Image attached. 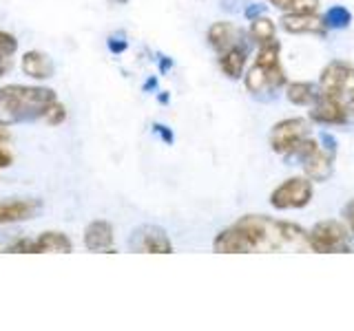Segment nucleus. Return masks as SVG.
<instances>
[{
	"instance_id": "12",
	"label": "nucleus",
	"mask_w": 354,
	"mask_h": 331,
	"mask_svg": "<svg viewBox=\"0 0 354 331\" xmlns=\"http://www.w3.org/2000/svg\"><path fill=\"white\" fill-rule=\"evenodd\" d=\"M239 36H241V31L235 25H230V22H213L206 33L208 44L219 53H224L230 47H237Z\"/></svg>"
},
{
	"instance_id": "16",
	"label": "nucleus",
	"mask_w": 354,
	"mask_h": 331,
	"mask_svg": "<svg viewBox=\"0 0 354 331\" xmlns=\"http://www.w3.org/2000/svg\"><path fill=\"white\" fill-rule=\"evenodd\" d=\"M243 84H246V88L254 95L266 93V91H274L272 82H270V75H268V69H263V66H257V64H252V69L246 73V80H243Z\"/></svg>"
},
{
	"instance_id": "32",
	"label": "nucleus",
	"mask_w": 354,
	"mask_h": 331,
	"mask_svg": "<svg viewBox=\"0 0 354 331\" xmlns=\"http://www.w3.org/2000/svg\"><path fill=\"white\" fill-rule=\"evenodd\" d=\"M350 108H352V110H354V95H352V97H350Z\"/></svg>"
},
{
	"instance_id": "29",
	"label": "nucleus",
	"mask_w": 354,
	"mask_h": 331,
	"mask_svg": "<svg viewBox=\"0 0 354 331\" xmlns=\"http://www.w3.org/2000/svg\"><path fill=\"white\" fill-rule=\"evenodd\" d=\"M155 88H158V80H155V77H151V80L147 82V84H144V91H155Z\"/></svg>"
},
{
	"instance_id": "21",
	"label": "nucleus",
	"mask_w": 354,
	"mask_h": 331,
	"mask_svg": "<svg viewBox=\"0 0 354 331\" xmlns=\"http://www.w3.org/2000/svg\"><path fill=\"white\" fill-rule=\"evenodd\" d=\"M326 25L328 27H335V29H343V27H348L350 25V20H352V14L346 9V7H330L328 9V14H326Z\"/></svg>"
},
{
	"instance_id": "27",
	"label": "nucleus",
	"mask_w": 354,
	"mask_h": 331,
	"mask_svg": "<svg viewBox=\"0 0 354 331\" xmlns=\"http://www.w3.org/2000/svg\"><path fill=\"white\" fill-rule=\"evenodd\" d=\"M343 214H346V219H348L350 228L354 230V199H352V201L346 205V210H343Z\"/></svg>"
},
{
	"instance_id": "31",
	"label": "nucleus",
	"mask_w": 354,
	"mask_h": 331,
	"mask_svg": "<svg viewBox=\"0 0 354 331\" xmlns=\"http://www.w3.org/2000/svg\"><path fill=\"white\" fill-rule=\"evenodd\" d=\"M158 99H160L162 104H166V102H169V95H166V93H160V95H158Z\"/></svg>"
},
{
	"instance_id": "2",
	"label": "nucleus",
	"mask_w": 354,
	"mask_h": 331,
	"mask_svg": "<svg viewBox=\"0 0 354 331\" xmlns=\"http://www.w3.org/2000/svg\"><path fill=\"white\" fill-rule=\"evenodd\" d=\"M308 239H310V250L319 254L350 252V232L339 221H321V223H317L308 232Z\"/></svg>"
},
{
	"instance_id": "4",
	"label": "nucleus",
	"mask_w": 354,
	"mask_h": 331,
	"mask_svg": "<svg viewBox=\"0 0 354 331\" xmlns=\"http://www.w3.org/2000/svg\"><path fill=\"white\" fill-rule=\"evenodd\" d=\"M319 91L350 99L354 95V66L346 62H330L319 77Z\"/></svg>"
},
{
	"instance_id": "15",
	"label": "nucleus",
	"mask_w": 354,
	"mask_h": 331,
	"mask_svg": "<svg viewBox=\"0 0 354 331\" xmlns=\"http://www.w3.org/2000/svg\"><path fill=\"white\" fill-rule=\"evenodd\" d=\"M219 66L228 77L237 80V77H241L243 69H246V49H243L241 44L226 49L219 55Z\"/></svg>"
},
{
	"instance_id": "7",
	"label": "nucleus",
	"mask_w": 354,
	"mask_h": 331,
	"mask_svg": "<svg viewBox=\"0 0 354 331\" xmlns=\"http://www.w3.org/2000/svg\"><path fill=\"white\" fill-rule=\"evenodd\" d=\"M308 135V121L301 117H290L283 119L279 124L272 126L270 132V146L274 152L286 154L299 139H304Z\"/></svg>"
},
{
	"instance_id": "10",
	"label": "nucleus",
	"mask_w": 354,
	"mask_h": 331,
	"mask_svg": "<svg viewBox=\"0 0 354 331\" xmlns=\"http://www.w3.org/2000/svg\"><path fill=\"white\" fill-rule=\"evenodd\" d=\"M20 69L25 75H29L31 80H49L55 73V64L51 60L49 53L44 51H25L22 53V60H20Z\"/></svg>"
},
{
	"instance_id": "3",
	"label": "nucleus",
	"mask_w": 354,
	"mask_h": 331,
	"mask_svg": "<svg viewBox=\"0 0 354 331\" xmlns=\"http://www.w3.org/2000/svg\"><path fill=\"white\" fill-rule=\"evenodd\" d=\"M313 201V181L308 177H292L277 185L270 194V203L277 210H295L304 208Z\"/></svg>"
},
{
	"instance_id": "24",
	"label": "nucleus",
	"mask_w": 354,
	"mask_h": 331,
	"mask_svg": "<svg viewBox=\"0 0 354 331\" xmlns=\"http://www.w3.org/2000/svg\"><path fill=\"white\" fill-rule=\"evenodd\" d=\"M106 47H109V51H111V53L120 55V53H124V51L129 49V40L124 38V33L118 31V33H113V36H109Z\"/></svg>"
},
{
	"instance_id": "25",
	"label": "nucleus",
	"mask_w": 354,
	"mask_h": 331,
	"mask_svg": "<svg viewBox=\"0 0 354 331\" xmlns=\"http://www.w3.org/2000/svg\"><path fill=\"white\" fill-rule=\"evenodd\" d=\"M11 163H14V154H11V150L5 146V141H0V170L9 168Z\"/></svg>"
},
{
	"instance_id": "26",
	"label": "nucleus",
	"mask_w": 354,
	"mask_h": 331,
	"mask_svg": "<svg viewBox=\"0 0 354 331\" xmlns=\"http://www.w3.org/2000/svg\"><path fill=\"white\" fill-rule=\"evenodd\" d=\"M153 130L158 132V135H160L166 143H173V141H175V137H173V132H171L169 126H164V124H153Z\"/></svg>"
},
{
	"instance_id": "19",
	"label": "nucleus",
	"mask_w": 354,
	"mask_h": 331,
	"mask_svg": "<svg viewBox=\"0 0 354 331\" xmlns=\"http://www.w3.org/2000/svg\"><path fill=\"white\" fill-rule=\"evenodd\" d=\"M279 42L272 40V42H266V44H259V51H257V58H254V64L257 66H263V69H268V66H277L279 64Z\"/></svg>"
},
{
	"instance_id": "1",
	"label": "nucleus",
	"mask_w": 354,
	"mask_h": 331,
	"mask_svg": "<svg viewBox=\"0 0 354 331\" xmlns=\"http://www.w3.org/2000/svg\"><path fill=\"white\" fill-rule=\"evenodd\" d=\"M55 102H58V95L49 86H0V126L9 128L38 121Z\"/></svg>"
},
{
	"instance_id": "8",
	"label": "nucleus",
	"mask_w": 354,
	"mask_h": 331,
	"mask_svg": "<svg viewBox=\"0 0 354 331\" xmlns=\"http://www.w3.org/2000/svg\"><path fill=\"white\" fill-rule=\"evenodd\" d=\"M113 225L104 219L91 221L84 228V248L88 252H102V254H115L113 248Z\"/></svg>"
},
{
	"instance_id": "14",
	"label": "nucleus",
	"mask_w": 354,
	"mask_h": 331,
	"mask_svg": "<svg viewBox=\"0 0 354 331\" xmlns=\"http://www.w3.org/2000/svg\"><path fill=\"white\" fill-rule=\"evenodd\" d=\"M47 252L69 254L73 252V243L62 232H51V230L42 232L40 237L33 239V254H47Z\"/></svg>"
},
{
	"instance_id": "18",
	"label": "nucleus",
	"mask_w": 354,
	"mask_h": 331,
	"mask_svg": "<svg viewBox=\"0 0 354 331\" xmlns=\"http://www.w3.org/2000/svg\"><path fill=\"white\" fill-rule=\"evenodd\" d=\"M274 33L277 27L270 18L266 16H257L252 18V25H250V38L257 42V44H266V42H272L274 40Z\"/></svg>"
},
{
	"instance_id": "28",
	"label": "nucleus",
	"mask_w": 354,
	"mask_h": 331,
	"mask_svg": "<svg viewBox=\"0 0 354 331\" xmlns=\"http://www.w3.org/2000/svg\"><path fill=\"white\" fill-rule=\"evenodd\" d=\"M171 66H173V62H171V58H164V55H160V71H169L171 69Z\"/></svg>"
},
{
	"instance_id": "9",
	"label": "nucleus",
	"mask_w": 354,
	"mask_h": 331,
	"mask_svg": "<svg viewBox=\"0 0 354 331\" xmlns=\"http://www.w3.org/2000/svg\"><path fill=\"white\" fill-rule=\"evenodd\" d=\"M40 208L42 203L38 199H9V201H0V225L29 221L38 214Z\"/></svg>"
},
{
	"instance_id": "22",
	"label": "nucleus",
	"mask_w": 354,
	"mask_h": 331,
	"mask_svg": "<svg viewBox=\"0 0 354 331\" xmlns=\"http://www.w3.org/2000/svg\"><path fill=\"white\" fill-rule=\"evenodd\" d=\"M18 51V40L9 31L0 29V58H14Z\"/></svg>"
},
{
	"instance_id": "17",
	"label": "nucleus",
	"mask_w": 354,
	"mask_h": 331,
	"mask_svg": "<svg viewBox=\"0 0 354 331\" xmlns=\"http://www.w3.org/2000/svg\"><path fill=\"white\" fill-rule=\"evenodd\" d=\"M286 97L290 99L295 106H310L317 97V88L310 82H292L286 88Z\"/></svg>"
},
{
	"instance_id": "30",
	"label": "nucleus",
	"mask_w": 354,
	"mask_h": 331,
	"mask_svg": "<svg viewBox=\"0 0 354 331\" xmlns=\"http://www.w3.org/2000/svg\"><path fill=\"white\" fill-rule=\"evenodd\" d=\"M9 139V130L7 126H0V141H7Z\"/></svg>"
},
{
	"instance_id": "5",
	"label": "nucleus",
	"mask_w": 354,
	"mask_h": 331,
	"mask_svg": "<svg viewBox=\"0 0 354 331\" xmlns=\"http://www.w3.org/2000/svg\"><path fill=\"white\" fill-rule=\"evenodd\" d=\"M129 248L142 254H171L173 243L169 234L158 225H140L133 230L129 239Z\"/></svg>"
},
{
	"instance_id": "11",
	"label": "nucleus",
	"mask_w": 354,
	"mask_h": 331,
	"mask_svg": "<svg viewBox=\"0 0 354 331\" xmlns=\"http://www.w3.org/2000/svg\"><path fill=\"white\" fill-rule=\"evenodd\" d=\"M281 27L288 33H326L328 25L315 11H299V14H283Z\"/></svg>"
},
{
	"instance_id": "20",
	"label": "nucleus",
	"mask_w": 354,
	"mask_h": 331,
	"mask_svg": "<svg viewBox=\"0 0 354 331\" xmlns=\"http://www.w3.org/2000/svg\"><path fill=\"white\" fill-rule=\"evenodd\" d=\"M277 9L286 11V14H299V11H317L319 0H268Z\"/></svg>"
},
{
	"instance_id": "13",
	"label": "nucleus",
	"mask_w": 354,
	"mask_h": 331,
	"mask_svg": "<svg viewBox=\"0 0 354 331\" xmlns=\"http://www.w3.org/2000/svg\"><path fill=\"white\" fill-rule=\"evenodd\" d=\"M301 163L310 181H326L332 174V154L321 148L310 152L306 159H301Z\"/></svg>"
},
{
	"instance_id": "6",
	"label": "nucleus",
	"mask_w": 354,
	"mask_h": 331,
	"mask_svg": "<svg viewBox=\"0 0 354 331\" xmlns=\"http://www.w3.org/2000/svg\"><path fill=\"white\" fill-rule=\"evenodd\" d=\"M310 117L319 124H328V126H339L348 121V106L346 99H339L335 95L328 93H317L315 102H313V110H310Z\"/></svg>"
},
{
	"instance_id": "23",
	"label": "nucleus",
	"mask_w": 354,
	"mask_h": 331,
	"mask_svg": "<svg viewBox=\"0 0 354 331\" xmlns=\"http://www.w3.org/2000/svg\"><path fill=\"white\" fill-rule=\"evenodd\" d=\"M66 119V108H64V104H60V102H55L47 113H44V117H42V121H47L49 126H58V124H62V121Z\"/></svg>"
}]
</instances>
